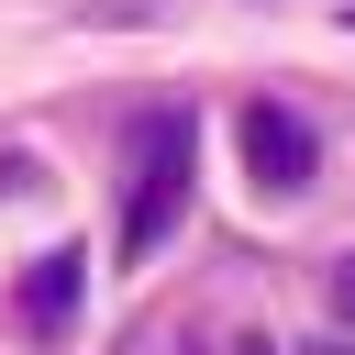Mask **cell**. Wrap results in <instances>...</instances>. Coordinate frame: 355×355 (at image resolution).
Returning a JSON list of instances; mask_svg holds the SVG:
<instances>
[{
  "instance_id": "cell-6",
  "label": "cell",
  "mask_w": 355,
  "mask_h": 355,
  "mask_svg": "<svg viewBox=\"0 0 355 355\" xmlns=\"http://www.w3.org/2000/svg\"><path fill=\"white\" fill-rule=\"evenodd\" d=\"M300 355H355V344H300Z\"/></svg>"
},
{
  "instance_id": "cell-2",
  "label": "cell",
  "mask_w": 355,
  "mask_h": 355,
  "mask_svg": "<svg viewBox=\"0 0 355 355\" xmlns=\"http://www.w3.org/2000/svg\"><path fill=\"white\" fill-rule=\"evenodd\" d=\"M233 144H244V178H255L266 200H300V189L322 178V133H311L288 100H244V111H233Z\"/></svg>"
},
{
  "instance_id": "cell-4",
  "label": "cell",
  "mask_w": 355,
  "mask_h": 355,
  "mask_svg": "<svg viewBox=\"0 0 355 355\" xmlns=\"http://www.w3.org/2000/svg\"><path fill=\"white\" fill-rule=\"evenodd\" d=\"M333 311H344V322H355V255H344V266H333Z\"/></svg>"
},
{
  "instance_id": "cell-3",
  "label": "cell",
  "mask_w": 355,
  "mask_h": 355,
  "mask_svg": "<svg viewBox=\"0 0 355 355\" xmlns=\"http://www.w3.org/2000/svg\"><path fill=\"white\" fill-rule=\"evenodd\" d=\"M78 288H89V255H78V244H44V255L22 266V288H11V322H22L33 344H67V333H78Z\"/></svg>"
},
{
  "instance_id": "cell-5",
  "label": "cell",
  "mask_w": 355,
  "mask_h": 355,
  "mask_svg": "<svg viewBox=\"0 0 355 355\" xmlns=\"http://www.w3.org/2000/svg\"><path fill=\"white\" fill-rule=\"evenodd\" d=\"M233 355H277V344H255V333H244V344H233Z\"/></svg>"
},
{
  "instance_id": "cell-1",
  "label": "cell",
  "mask_w": 355,
  "mask_h": 355,
  "mask_svg": "<svg viewBox=\"0 0 355 355\" xmlns=\"http://www.w3.org/2000/svg\"><path fill=\"white\" fill-rule=\"evenodd\" d=\"M189 189H200V122H189V111H144V122H133V178H122L111 255H122V266H144V255L178 233Z\"/></svg>"
},
{
  "instance_id": "cell-7",
  "label": "cell",
  "mask_w": 355,
  "mask_h": 355,
  "mask_svg": "<svg viewBox=\"0 0 355 355\" xmlns=\"http://www.w3.org/2000/svg\"><path fill=\"white\" fill-rule=\"evenodd\" d=\"M344 33H355V0H344Z\"/></svg>"
}]
</instances>
